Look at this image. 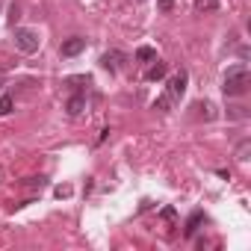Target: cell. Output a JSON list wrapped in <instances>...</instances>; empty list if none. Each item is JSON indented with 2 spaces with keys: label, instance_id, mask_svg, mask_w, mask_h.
<instances>
[{
  "label": "cell",
  "instance_id": "cell-1",
  "mask_svg": "<svg viewBox=\"0 0 251 251\" xmlns=\"http://www.w3.org/2000/svg\"><path fill=\"white\" fill-rule=\"evenodd\" d=\"M248 86H251V74H248L245 65H233V68H227V74H225V86H222L227 98H239V95H245Z\"/></svg>",
  "mask_w": 251,
  "mask_h": 251
},
{
  "label": "cell",
  "instance_id": "cell-2",
  "mask_svg": "<svg viewBox=\"0 0 251 251\" xmlns=\"http://www.w3.org/2000/svg\"><path fill=\"white\" fill-rule=\"evenodd\" d=\"M39 45H42V39H39L36 30H30V27H18V30H15V48H18L21 53H36Z\"/></svg>",
  "mask_w": 251,
  "mask_h": 251
},
{
  "label": "cell",
  "instance_id": "cell-3",
  "mask_svg": "<svg viewBox=\"0 0 251 251\" xmlns=\"http://www.w3.org/2000/svg\"><path fill=\"white\" fill-rule=\"evenodd\" d=\"M186 80H189V77H186V71H177V74L169 80L166 95H169L172 100H180V98H183V92H186Z\"/></svg>",
  "mask_w": 251,
  "mask_h": 251
},
{
  "label": "cell",
  "instance_id": "cell-4",
  "mask_svg": "<svg viewBox=\"0 0 251 251\" xmlns=\"http://www.w3.org/2000/svg\"><path fill=\"white\" fill-rule=\"evenodd\" d=\"M83 50H86V39H80V36L65 39V42H62V48H59V53H62V56H77V53H83Z\"/></svg>",
  "mask_w": 251,
  "mask_h": 251
},
{
  "label": "cell",
  "instance_id": "cell-5",
  "mask_svg": "<svg viewBox=\"0 0 251 251\" xmlns=\"http://www.w3.org/2000/svg\"><path fill=\"white\" fill-rule=\"evenodd\" d=\"M65 109H68V115H71V118L83 115V109H86V95H71V98H68V103H65Z\"/></svg>",
  "mask_w": 251,
  "mask_h": 251
},
{
  "label": "cell",
  "instance_id": "cell-6",
  "mask_svg": "<svg viewBox=\"0 0 251 251\" xmlns=\"http://www.w3.org/2000/svg\"><path fill=\"white\" fill-rule=\"evenodd\" d=\"M166 74H169V65L157 59V62H154V65H151V68L145 71V80H148V83H157V80H163Z\"/></svg>",
  "mask_w": 251,
  "mask_h": 251
},
{
  "label": "cell",
  "instance_id": "cell-7",
  "mask_svg": "<svg viewBox=\"0 0 251 251\" xmlns=\"http://www.w3.org/2000/svg\"><path fill=\"white\" fill-rule=\"evenodd\" d=\"M121 59H124V56H121V53H118V50H109V53H103V56H100V65H103V68H106V71H115V68H118V62H121Z\"/></svg>",
  "mask_w": 251,
  "mask_h": 251
},
{
  "label": "cell",
  "instance_id": "cell-8",
  "mask_svg": "<svg viewBox=\"0 0 251 251\" xmlns=\"http://www.w3.org/2000/svg\"><path fill=\"white\" fill-rule=\"evenodd\" d=\"M201 219H204V213H198V210H195V213L189 216V222H186V227H183V233H186V236H195V230H198V225H201Z\"/></svg>",
  "mask_w": 251,
  "mask_h": 251
},
{
  "label": "cell",
  "instance_id": "cell-9",
  "mask_svg": "<svg viewBox=\"0 0 251 251\" xmlns=\"http://www.w3.org/2000/svg\"><path fill=\"white\" fill-rule=\"evenodd\" d=\"M136 59H139V62H154V59H157V50L148 48V45H142V48L136 50Z\"/></svg>",
  "mask_w": 251,
  "mask_h": 251
},
{
  "label": "cell",
  "instance_id": "cell-10",
  "mask_svg": "<svg viewBox=\"0 0 251 251\" xmlns=\"http://www.w3.org/2000/svg\"><path fill=\"white\" fill-rule=\"evenodd\" d=\"M195 9L198 12H216L219 9V0H195Z\"/></svg>",
  "mask_w": 251,
  "mask_h": 251
},
{
  "label": "cell",
  "instance_id": "cell-11",
  "mask_svg": "<svg viewBox=\"0 0 251 251\" xmlns=\"http://www.w3.org/2000/svg\"><path fill=\"white\" fill-rule=\"evenodd\" d=\"M12 106H15V100H12L9 95H3V98H0V118H3V115H9V112H12Z\"/></svg>",
  "mask_w": 251,
  "mask_h": 251
},
{
  "label": "cell",
  "instance_id": "cell-12",
  "mask_svg": "<svg viewBox=\"0 0 251 251\" xmlns=\"http://www.w3.org/2000/svg\"><path fill=\"white\" fill-rule=\"evenodd\" d=\"M192 109H198V115H204V118H207V121H210V118H213V115H216V112H213V103H195V106H192Z\"/></svg>",
  "mask_w": 251,
  "mask_h": 251
},
{
  "label": "cell",
  "instance_id": "cell-13",
  "mask_svg": "<svg viewBox=\"0 0 251 251\" xmlns=\"http://www.w3.org/2000/svg\"><path fill=\"white\" fill-rule=\"evenodd\" d=\"M248 151H251V142L242 139V142L236 145V160H248Z\"/></svg>",
  "mask_w": 251,
  "mask_h": 251
},
{
  "label": "cell",
  "instance_id": "cell-14",
  "mask_svg": "<svg viewBox=\"0 0 251 251\" xmlns=\"http://www.w3.org/2000/svg\"><path fill=\"white\" fill-rule=\"evenodd\" d=\"M169 106H172V98H169V95H163V98H157V100H154V109L169 112Z\"/></svg>",
  "mask_w": 251,
  "mask_h": 251
},
{
  "label": "cell",
  "instance_id": "cell-15",
  "mask_svg": "<svg viewBox=\"0 0 251 251\" xmlns=\"http://www.w3.org/2000/svg\"><path fill=\"white\" fill-rule=\"evenodd\" d=\"M71 192H74V189H71V186H68V183H59V186H56V189H53V195H56V198H68V195H71Z\"/></svg>",
  "mask_w": 251,
  "mask_h": 251
},
{
  "label": "cell",
  "instance_id": "cell-16",
  "mask_svg": "<svg viewBox=\"0 0 251 251\" xmlns=\"http://www.w3.org/2000/svg\"><path fill=\"white\" fill-rule=\"evenodd\" d=\"M157 6H160V12H172L175 9V0H157Z\"/></svg>",
  "mask_w": 251,
  "mask_h": 251
},
{
  "label": "cell",
  "instance_id": "cell-17",
  "mask_svg": "<svg viewBox=\"0 0 251 251\" xmlns=\"http://www.w3.org/2000/svg\"><path fill=\"white\" fill-rule=\"evenodd\" d=\"M163 219H175V207H166L163 210Z\"/></svg>",
  "mask_w": 251,
  "mask_h": 251
}]
</instances>
